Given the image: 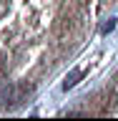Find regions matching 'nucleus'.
I'll return each instance as SVG.
<instances>
[{
	"label": "nucleus",
	"instance_id": "nucleus-1",
	"mask_svg": "<svg viewBox=\"0 0 118 121\" xmlns=\"http://www.w3.org/2000/svg\"><path fill=\"white\" fill-rule=\"evenodd\" d=\"M13 86H8V83H0V104H8V101H13Z\"/></svg>",
	"mask_w": 118,
	"mask_h": 121
},
{
	"label": "nucleus",
	"instance_id": "nucleus-2",
	"mask_svg": "<svg viewBox=\"0 0 118 121\" xmlns=\"http://www.w3.org/2000/svg\"><path fill=\"white\" fill-rule=\"evenodd\" d=\"M78 76H81V71H70V73L65 76V81H63V88H73L75 81H78Z\"/></svg>",
	"mask_w": 118,
	"mask_h": 121
}]
</instances>
